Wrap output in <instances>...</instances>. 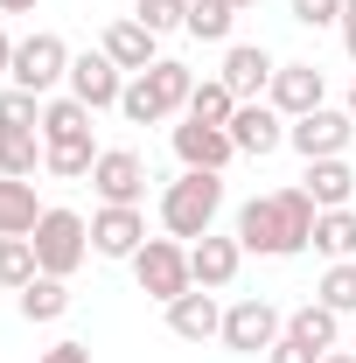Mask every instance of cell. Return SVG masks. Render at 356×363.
I'll return each mask as SVG.
<instances>
[{"label": "cell", "instance_id": "cell-1", "mask_svg": "<svg viewBox=\"0 0 356 363\" xmlns=\"http://www.w3.org/2000/svg\"><path fill=\"white\" fill-rule=\"evenodd\" d=\"M217 210H223V175H210V168H182V175L161 189V230L182 238V245L210 238Z\"/></svg>", "mask_w": 356, "mask_h": 363}, {"label": "cell", "instance_id": "cell-2", "mask_svg": "<svg viewBox=\"0 0 356 363\" xmlns=\"http://www.w3.org/2000/svg\"><path fill=\"white\" fill-rule=\"evenodd\" d=\"M189 91H196V70L175 63V56H161L154 70H140L126 98H119V112L133 119V126H168L175 112H189Z\"/></svg>", "mask_w": 356, "mask_h": 363}, {"label": "cell", "instance_id": "cell-3", "mask_svg": "<svg viewBox=\"0 0 356 363\" xmlns=\"http://www.w3.org/2000/svg\"><path fill=\"white\" fill-rule=\"evenodd\" d=\"M35 238V259H43L49 279H70V272L91 259V217H77V210H63V203H49L43 224L28 230Z\"/></svg>", "mask_w": 356, "mask_h": 363}, {"label": "cell", "instance_id": "cell-4", "mask_svg": "<svg viewBox=\"0 0 356 363\" xmlns=\"http://www.w3.org/2000/svg\"><path fill=\"white\" fill-rule=\"evenodd\" d=\"M126 266H133L140 294H147V301H161V308L182 301V294L196 286V272H189V245H182V238H147Z\"/></svg>", "mask_w": 356, "mask_h": 363}, {"label": "cell", "instance_id": "cell-5", "mask_svg": "<svg viewBox=\"0 0 356 363\" xmlns=\"http://www.w3.org/2000/svg\"><path fill=\"white\" fill-rule=\"evenodd\" d=\"M21 91H35V98H56V84H70V43L63 35H49V28H35V35H21L14 43V70H7Z\"/></svg>", "mask_w": 356, "mask_h": 363}, {"label": "cell", "instance_id": "cell-6", "mask_svg": "<svg viewBox=\"0 0 356 363\" xmlns=\"http://www.w3.org/2000/svg\"><path fill=\"white\" fill-rule=\"evenodd\" d=\"M279 328H287V315H279V308H272L266 294H245V301H230V308H223V350H230V357H266L272 342H279Z\"/></svg>", "mask_w": 356, "mask_h": 363}, {"label": "cell", "instance_id": "cell-7", "mask_svg": "<svg viewBox=\"0 0 356 363\" xmlns=\"http://www.w3.org/2000/svg\"><path fill=\"white\" fill-rule=\"evenodd\" d=\"M350 140H356V119H350V112H335V105H321V112H308V119H294V126H287V147H294L301 161L350 154Z\"/></svg>", "mask_w": 356, "mask_h": 363}, {"label": "cell", "instance_id": "cell-8", "mask_svg": "<svg viewBox=\"0 0 356 363\" xmlns=\"http://www.w3.org/2000/svg\"><path fill=\"white\" fill-rule=\"evenodd\" d=\"M70 98H84L91 112H119V98H126V70H119L105 49H84V56H70Z\"/></svg>", "mask_w": 356, "mask_h": 363}, {"label": "cell", "instance_id": "cell-9", "mask_svg": "<svg viewBox=\"0 0 356 363\" xmlns=\"http://www.w3.org/2000/svg\"><path fill=\"white\" fill-rule=\"evenodd\" d=\"M321 98H328V77H321V63H279V70H272L266 105L279 112V119H308V112H321Z\"/></svg>", "mask_w": 356, "mask_h": 363}, {"label": "cell", "instance_id": "cell-10", "mask_svg": "<svg viewBox=\"0 0 356 363\" xmlns=\"http://www.w3.org/2000/svg\"><path fill=\"white\" fill-rule=\"evenodd\" d=\"M287 126H294V119H279L266 98H245V105L230 112V126H223V133L238 140V154L266 161V154H279V147H287Z\"/></svg>", "mask_w": 356, "mask_h": 363}, {"label": "cell", "instance_id": "cell-11", "mask_svg": "<svg viewBox=\"0 0 356 363\" xmlns=\"http://www.w3.org/2000/svg\"><path fill=\"white\" fill-rule=\"evenodd\" d=\"M140 245H147L140 203H105V210L91 217V252H98V259H133Z\"/></svg>", "mask_w": 356, "mask_h": 363}, {"label": "cell", "instance_id": "cell-12", "mask_svg": "<svg viewBox=\"0 0 356 363\" xmlns=\"http://www.w3.org/2000/svg\"><path fill=\"white\" fill-rule=\"evenodd\" d=\"M91 189H98V203H140L147 196V161L133 147H105L98 168H91Z\"/></svg>", "mask_w": 356, "mask_h": 363}, {"label": "cell", "instance_id": "cell-13", "mask_svg": "<svg viewBox=\"0 0 356 363\" xmlns=\"http://www.w3.org/2000/svg\"><path fill=\"white\" fill-rule=\"evenodd\" d=\"M238 245L259 252V259H294V245H287V217H279L272 196H252V203L238 210Z\"/></svg>", "mask_w": 356, "mask_h": 363}, {"label": "cell", "instance_id": "cell-14", "mask_svg": "<svg viewBox=\"0 0 356 363\" xmlns=\"http://www.w3.org/2000/svg\"><path fill=\"white\" fill-rule=\"evenodd\" d=\"M175 161H182V168H210V175H223V168L238 161V140L223 133V126L182 119V126H175Z\"/></svg>", "mask_w": 356, "mask_h": 363}, {"label": "cell", "instance_id": "cell-15", "mask_svg": "<svg viewBox=\"0 0 356 363\" xmlns=\"http://www.w3.org/2000/svg\"><path fill=\"white\" fill-rule=\"evenodd\" d=\"M272 70H279V63H272V49L266 43H230L223 49V84L238 91V105H245V98H266L272 91Z\"/></svg>", "mask_w": 356, "mask_h": 363}, {"label": "cell", "instance_id": "cell-16", "mask_svg": "<svg viewBox=\"0 0 356 363\" xmlns=\"http://www.w3.org/2000/svg\"><path fill=\"white\" fill-rule=\"evenodd\" d=\"M238 266H245V245H238V230L230 238H196L189 245V272H196V286H210V294H223L230 279H238Z\"/></svg>", "mask_w": 356, "mask_h": 363}, {"label": "cell", "instance_id": "cell-17", "mask_svg": "<svg viewBox=\"0 0 356 363\" xmlns=\"http://www.w3.org/2000/svg\"><path fill=\"white\" fill-rule=\"evenodd\" d=\"M105 56H112V63H119V70H154V63H161V35H154V28H147V21H140V14H126V21H112V28H105Z\"/></svg>", "mask_w": 356, "mask_h": 363}, {"label": "cell", "instance_id": "cell-18", "mask_svg": "<svg viewBox=\"0 0 356 363\" xmlns=\"http://www.w3.org/2000/svg\"><path fill=\"white\" fill-rule=\"evenodd\" d=\"M168 328H175L182 342H217L223 335V308L210 286H189L182 301H168Z\"/></svg>", "mask_w": 356, "mask_h": 363}, {"label": "cell", "instance_id": "cell-19", "mask_svg": "<svg viewBox=\"0 0 356 363\" xmlns=\"http://www.w3.org/2000/svg\"><path fill=\"white\" fill-rule=\"evenodd\" d=\"M49 203H35V182L21 175H0V238H28V230L43 224Z\"/></svg>", "mask_w": 356, "mask_h": 363}, {"label": "cell", "instance_id": "cell-20", "mask_svg": "<svg viewBox=\"0 0 356 363\" xmlns=\"http://www.w3.org/2000/svg\"><path fill=\"white\" fill-rule=\"evenodd\" d=\"M308 189L321 210H350V196H356V168L343 161V154H328V161H308Z\"/></svg>", "mask_w": 356, "mask_h": 363}, {"label": "cell", "instance_id": "cell-21", "mask_svg": "<svg viewBox=\"0 0 356 363\" xmlns=\"http://www.w3.org/2000/svg\"><path fill=\"white\" fill-rule=\"evenodd\" d=\"M35 133H43V147H56V140H84L91 133V105L70 98V91H63V98H43V126H35Z\"/></svg>", "mask_w": 356, "mask_h": 363}, {"label": "cell", "instance_id": "cell-22", "mask_svg": "<svg viewBox=\"0 0 356 363\" xmlns=\"http://www.w3.org/2000/svg\"><path fill=\"white\" fill-rule=\"evenodd\" d=\"M14 308H21V321H63L70 315V286L49 279V272H35V279L14 294Z\"/></svg>", "mask_w": 356, "mask_h": 363}, {"label": "cell", "instance_id": "cell-23", "mask_svg": "<svg viewBox=\"0 0 356 363\" xmlns=\"http://www.w3.org/2000/svg\"><path fill=\"white\" fill-rule=\"evenodd\" d=\"M287 335H301L308 350L328 357V350H335V335H343V315H335V308H321V301H308V308H294V315H287Z\"/></svg>", "mask_w": 356, "mask_h": 363}, {"label": "cell", "instance_id": "cell-24", "mask_svg": "<svg viewBox=\"0 0 356 363\" xmlns=\"http://www.w3.org/2000/svg\"><path fill=\"white\" fill-rule=\"evenodd\" d=\"M230 112H238V91L223 84V77H196V91H189V112H182V119H203V126H230Z\"/></svg>", "mask_w": 356, "mask_h": 363}, {"label": "cell", "instance_id": "cell-25", "mask_svg": "<svg viewBox=\"0 0 356 363\" xmlns=\"http://www.w3.org/2000/svg\"><path fill=\"white\" fill-rule=\"evenodd\" d=\"M314 252L335 266V259H356V210H321L314 217Z\"/></svg>", "mask_w": 356, "mask_h": 363}, {"label": "cell", "instance_id": "cell-26", "mask_svg": "<svg viewBox=\"0 0 356 363\" xmlns=\"http://www.w3.org/2000/svg\"><path fill=\"white\" fill-rule=\"evenodd\" d=\"M43 133L35 126H21V133H0V175H21V182H35V168H43Z\"/></svg>", "mask_w": 356, "mask_h": 363}, {"label": "cell", "instance_id": "cell-27", "mask_svg": "<svg viewBox=\"0 0 356 363\" xmlns=\"http://www.w3.org/2000/svg\"><path fill=\"white\" fill-rule=\"evenodd\" d=\"M98 154H105V147H91V133H84V140H56V147L43 154V168H49L56 182H84L91 168H98Z\"/></svg>", "mask_w": 356, "mask_h": 363}, {"label": "cell", "instance_id": "cell-28", "mask_svg": "<svg viewBox=\"0 0 356 363\" xmlns=\"http://www.w3.org/2000/svg\"><path fill=\"white\" fill-rule=\"evenodd\" d=\"M230 21H238L230 0H189V21H182V28H189L196 43H223L230 49Z\"/></svg>", "mask_w": 356, "mask_h": 363}, {"label": "cell", "instance_id": "cell-29", "mask_svg": "<svg viewBox=\"0 0 356 363\" xmlns=\"http://www.w3.org/2000/svg\"><path fill=\"white\" fill-rule=\"evenodd\" d=\"M35 272H43V259H35V238H0V286H7V294H21Z\"/></svg>", "mask_w": 356, "mask_h": 363}, {"label": "cell", "instance_id": "cell-30", "mask_svg": "<svg viewBox=\"0 0 356 363\" xmlns=\"http://www.w3.org/2000/svg\"><path fill=\"white\" fill-rule=\"evenodd\" d=\"M314 301H321V308H335V315H356V259H335V266L321 272Z\"/></svg>", "mask_w": 356, "mask_h": 363}, {"label": "cell", "instance_id": "cell-31", "mask_svg": "<svg viewBox=\"0 0 356 363\" xmlns=\"http://www.w3.org/2000/svg\"><path fill=\"white\" fill-rule=\"evenodd\" d=\"M21 126H43V98L35 91H0V133H21Z\"/></svg>", "mask_w": 356, "mask_h": 363}, {"label": "cell", "instance_id": "cell-32", "mask_svg": "<svg viewBox=\"0 0 356 363\" xmlns=\"http://www.w3.org/2000/svg\"><path fill=\"white\" fill-rule=\"evenodd\" d=\"M140 21H147L154 35H168V28L189 21V0H140Z\"/></svg>", "mask_w": 356, "mask_h": 363}, {"label": "cell", "instance_id": "cell-33", "mask_svg": "<svg viewBox=\"0 0 356 363\" xmlns=\"http://www.w3.org/2000/svg\"><path fill=\"white\" fill-rule=\"evenodd\" d=\"M294 21L301 28H328V21H343V0H294Z\"/></svg>", "mask_w": 356, "mask_h": 363}, {"label": "cell", "instance_id": "cell-34", "mask_svg": "<svg viewBox=\"0 0 356 363\" xmlns=\"http://www.w3.org/2000/svg\"><path fill=\"white\" fill-rule=\"evenodd\" d=\"M266 363H321V350H308L301 335H287V328H279V342L266 350Z\"/></svg>", "mask_w": 356, "mask_h": 363}, {"label": "cell", "instance_id": "cell-35", "mask_svg": "<svg viewBox=\"0 0 356 363\" xmlns=\"http://www.w3.org/2000/svg\"><path fill=\"white\" fill-rule=\"evenodd\" d=\"M43 363H91V342H49Z\"/></svg>", "mask_w": 356, "mask_h": 363}, {"label": "cell", "instance_id": "cell-36", "mask_svg": "<svg viewBox=\"0 0 356 363\" xmlns=\"http://www.w3.org/2000/svg\"><path fill=\"white\" fill-rule=\"evenodd\" d=\"M343 49H350V63H356V0H343Z\"/></svg>", "mask_w": 356, "mask_h": 363}, {"label": "cell", "instance_id": "cell-37", "mask_svg": "<svg viewBox=\"0 0 356 363\" xmlns=\"http://www.w3.org/2000/svg\"><path fill=\"white\" fill-rule=\"evenodd\" d=\"M7 70H14V35L0 28V77H7Z\"/></svg>", "mask_w": 356, "mask_h": 363}, {"label": "cell", "instance_id": "cell-38", "mask_svg": "<svg viewBox=\"0 0 356 363\" xmlns=\"http://www.w3.org/2000/svg\"><path fill=\"white\" fill-rule=\"evenodd\" d=\"M0 14H35V0H0Z\"/></svg>", "mask_w": 356, "mask_h": 363}, {"label": "cell", "instance_id": "cell-39", "mask_svg": "<svg viewBox=\"0 0 356 363\" xmlns=\"http://www.w3.org/2000/svg\"><path fill=\"white\" fill-rule=\"evenodd\" d=\"M343 112H350V119H356V84H350V105H343Z\"/></svg>", "mask_w": 356, "mask_h": 363}, {"label": "cell", "instance_id": "cell-40", "mask_svg": "<svg viewBox=\"0 0 356 363\" xmlns=\"http://www.w3.org/2000/svg\"><path fill=\"white\" fill-rule=\"evenodd\" d=\"M230 7H238V14H245V7H252V0H230Z\"/></svg>", "mask_w": 356, "mask_h": 363}, {"label": "cell", "instance_id": "cell-41", "mask_svg": "<svg viewBox=\"0 0 356 363\" xmlns=\"http://www.w3.org/2000/svg\"><path fill=\"white\" fill-rule=\"evenodd\" d=\"M350 350H356V342H350Z\"/></svg>", "mask_w": 356, "mask_h": 363}]
</instances>
